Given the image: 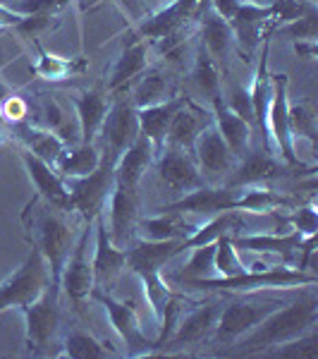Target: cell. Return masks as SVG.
Instances as JSON below:
<instances>
[{"label":"cell","mask_w":318,"mask_h":359,"mask_svg":"<svg viewBox=\"0 0 318 359\" xmlns=\"http://www.w3.org/2000/svg\"><path fill=\"white\" fill-rule=\"evenodd\" d=\"M22 22H25V15L15 13V10H10L5 3H0V29H10V27H20Z\"/></svg>","instance_id":"cell-48"},{"label":"cell","mask_w":318,"mask_h":359,"mask_svg":"<svg viewBox=\"0 0 318 359\" xmlns=\"http://www.w3.org/2000/svg\"><path fill=\"white\" fill-rule=\"evenodd\" d=\"M103 211H108V233L111 240L120 249H127L132 245V237H134V225H137V189L123 187V184L115 182L113 192L108 196V204Z\"/></svg>","instance_id":"cell-15"},{"label":"cell","mask_w":318,"mask_h":359,"mask_svg":"<svg viewBox=\"0 0 318 359\" xmlns=\"http://www.w3.org/2000/svg\"><path fill=\"white\" fill-rule=\"evenodd\" d=\"M213 106V125L218 127L225 144L230 147V151L235 154V158H244L251 149V125L244 123L237 113L228 108V103L223 98L211 103Z\"/></svg>","instance_id":"cell-23"},{"label":"cell","mask_w":318,"mask_h":359,"mask_svg":"<svg viewBox=\"0 0 318 359\" xmlns=\"http://www.w3.org/2000/svg\"><path fill=\"white\" fill-rule=\"evenodd\" d=\"M309 3H316V0H309Z\"/></svg>","instance_id":"cell-51"},{"label":"cell","mask_w":318,"mask_h":359,"mask_svg":"<svg viewBox=\"0 0 318 359\" xmlns=\"http://www.w3.org/2000/svg\"><path fill=\"white\" fill-rule=\"evenodd\" d=\"M280 32L285 34V36H292L294 41H316V36H318V13H316V8L311 5L304 15H299V17H294V20L285 22V25L280 27Z\"/></svg>","instance_id":"cell-42"},{"label":"cell","mask_w":318,"mask_h":359,"mask_svg":"<svg viewBox=\"0 0 318 359\" xmlns=\"http://www.w3.org/2000/svg\"><path fill=\"white\" fill-rule=\"evenodd\" d=\"M27 113H29V106L25 98H20V96H10L8 101L0 106V115H3L5 120H13V123H22V120L27 118Z\"/></svg>","instance_id":"cell-47"},{"label":"cell","mask_w":318,"mask_h":359,"mask_svg":"<svg viewBox=\"0 0 318 359\" xmlns=\"http://www.w3.org/2000/svg\"><path fill=\"white\" fill-rule=\"evenodd\" d=\"M22 221H25L32 247H36L41 252L43 262L48 266L53 285L60 287L62 266H65L69 252L74 247V233L69 228V223L57 213L55 206L43 201L39 194L27 204Z\"/></svg>","instance_id":"cell-2"},{"label":"cell","mask_w":318,"mask_h":359,"mask_svg":"<svg viewBox=\"0 0 318 359\" xmlns=\"http://www.w3.org/2000/svg\"><path fill=\"white\" fill-rule=\"evenodd\" d=\"M155 170H158V180L163 182L165 189H170L172 194H187L194 189L204 187L206 180L196 168L192 154L184 149L175 147H163L155 156Z\"/></svg>","instance_id":"cell-12"},{"label":"cell","mask_w":318,"mask_h":359,"mask_svg":"<svg viewBox=\"0 0 318 359\" xmlns=\"http://www.w3.org/2000/svg\"><path fill=\"white\" fill-rule=\"evenodd\" d=\"M265 137L268 149H275L287 165H297V149L290 127V98H287V74L273 77V96L265 113Z\"/></svg>","instance_id":"cell-8"},{"label":"cell","mask_w":318,"mask_h":359,"mask_svg":"<svg viewBox=\"0 0 318 359\" xmlns=\"http://www.w3.org/2000/svg\"><path fill=\"white\" fill-rule=\"evenodd\" d=\"M84 67V62H74V60H67V57H57V55H48V53H41V57L36 60V65H34V74H39V77L43 79H65L69 74L79 72V69Z\"/></svg>","instance_id":"cell-41"},{"label":"cell","mask_w":318,"mask_h":359,"mask_svg":"<svg viewBox=\"0 0 318 359\" xmlns=\"http://www.w3.org/2000/svg\"><path fill=\"white\" fill-rule=\"evenodd\" d=\"M235 199H237V187H230V184H223V187H204L194 189V192L182 194L177 201L163 206L160 211H172V213H182V216H204L211 218L221 211H230L235 208Z\"/></svg>","instance_id":"cell-16"},{"label":"cell","mask_w":318,"mask_h":359,"mask_svg":"<svg viewBox=\"0 0 318 359\" xmlns=\"http://www.w3.org/2000/svg\"><path fill=\"white\" fill-rule=\"evenodd\" d=\"M69 0H5L10 10L25 15V17H50L57 10H62Z\"/></svg>","instance_id":"cell-44"},{"label":"cell","mask_w":318,"mask_h":359,"mask_svg":"<svg viewBox=\"0 0 318 359\" xmlns=\"http://www.w3.org/2000/svg\"><path fill=\"white\" fill-rule=\"evenodd\" d=\"M294 50H297V55L304 57V60H314L316 57V41H297L294 43Z\"/></svg>","instance_id":"cell-49"},{"label":"cell","mask_w":318,"mask_h":359,"mask_svg":"<svg viewBox=\"0 0 318 359\" xmlns=\"http://www.w3.org/2000/svg\"><path fill=\"white\" fill-rule=\"evenodd\" d=\"M77 108V127H79V142L82 144H96L98 132H101L103 118L108 111V101L101 89H89L84 94L72 98Z\"/></svg>","instance_id":"cell-25"},{"label":"cell","mask_w":318,"mask_h":359,"mask_svg":"<svg viewBox=\"0 0 318 359\" xmlns=\"http://www.w3.org/2000/svg\"><path fill=\"white\" fill-rule=\"evenodd\" d=\"M201 10V0H172L167 8H163L160 13H155L153 17H148L141 27H139L137 36L141 39H155L160 41L163 53H170L177 46V36L184 29L189 20H194V15Z\"/></svg>","instance_id":"cell-11"},{"label":"cell","mask_w":318,"mask_h":359,"mask_svg":"<svg viewBox=\"0 0 318 359\" xmlns=\"http://www.w3.org/2000/svg\"><path fill=\"white\" fill-rule=\"evenodd\" d=\"M280 206H290V199L275 194L273 189L263 187V184H247V187H237L235 211L244 213H270Z\"/></svg>","instance_id":"cell-33"},{"label":"cell","mask_w":318,"mask_h":359,"mask_svg":"<svg viewBox=\"0 0 318 359\" xmlns=\"http://www.w3.org/2000/svg\"><path fill=\"white\" fill-rule=\"evenodd\" d=\"M233 245L237 249H244V252H254V254H292L297 249H302L306 242L297 230L292 233H247V235H237V237H230ZM314 240V237H311Z\"/></svg>","instance_id":"cell-28"},{"label":"cell","mask_w":318,"mask_h":359,"mask_svg":"<svg viewBox=\"0 0 318 359\" xmlns=\"http://www.w3.org/2000/svg\"><path fill=\"white\" fill-rule=\"evenodd\" d=\"M17 137L25 144L27 151H32L34 156H39L46 163H50L55 168L57 161L62 158V154L67 151V144L62 142L60 135H55L48 127H36V125H22L17 123Z\"/></svg>","instance_id":"cell-30"},{"label":"cell","mask_w":318,"mask_h":359,"mask_svg":"<svg viewBox=\"0 0 318 359\" xmlns=\"http://www.w3.org/2000/svg\"><path fill=\"white\" fill-rule=\"evenodd\" d=\"M204 115L206 111H201L199 106H194L192 101H184L180 108L172 115L170 125H167L165 132V147H175V149H184V151L192 154V147L199 137V132L204 130Z\"/></svg>","instance_id":"cell-24"},{"label":"cell","mask_w":318,"mask_h":359,"mask_svg":"<svg viewBox=\"0 0 318 359\" xmlns=\"http://www.w3.org/2000/svg\"><path fill=\"white\" fill-rule=\"evenodd\" d=\"M91 228H94V233H96L94 254H91L94 283H96V285H106V283H111L113 278L127 266V252H125V249H120L111 240L108 223H106V213H103V211L94 218Z\"/></svg>","instance_id":"cell-19"},{"label":"cell","mask_w":318,"mask_h":359,"mask_svg":"<svg viewBox=\"0 0 318 359\" xmlns=\"http://www.w3.org/2000/svg\"><path fill=\"white\" fill-rule=\"evenodd\" d=\"M228 108L233 113L240 115L244 123L251 125V130L256 127V120H254V101H251V91L244 89V86H237L230 94V101H228Z\"/></svg>","instance_id":"cell-45"},{"label":"cell","mask_w":318,"mask_h":359,"mask_svg":"<svg viewBox=\"0 0 318 359\" xmlns=\"http://www.w3.org/2000/svg\"><path fill=\"white\" fill-rule=\"evenodd\" d=\"M98 163H101V151L96 149V144H79L72 151H65L62 158L55 163V170L62 177H82L94 172Z\"/></svg>","instance_id":"cell-35"},{"label":"cell","mask_w":318,"mask_h":359,"mask_svg":"<svg viewBox=\"0 0 318 359\" xmlns=\"http://www.w3.org/2000/svg\"><path fill=\"white\" fill-rule=\"evenodd\" d=\"M192 158L206 182H221V180L225 182L237 165L235 154L230 151V147L225 144V139L221 137L218 127L213 125V120L196 137L192 147Z\"/></svg>","instance_id":"cell-10"},{"label":"cell","mask_w":318,"mask_h":359,"mask_svg":"<svg viewBox=\"0 0 318 359\" xmlns=\"http://www.w3.org/2000/svg\"><path fill=\"white\" fill-rule=\"evenodd\" d=\"M27 318V355H46L60 331V287L50 283L41 297L22 306Z\"/></svg>","instance_id":"cell-7"},{"label":"cell","mask_w":318,"mask_h":359,"mask_svg":"<svg viewBox=\"0 0 318 359\" xmlns=\"http://www.w3.org/2000/svg\"><path fill=\"white\" fill-rule=\"evenodd\" d=\"M247 266L240 257V249L233 245L230 235H223L216 240V273L218 278H233L244 273Z\"/></svg>","instance_id":"cell-40"},{"label":"cell","mask_w":318,"mask_h":359,"mask_svg":"<svg viewBox=\"0 0 318 359\" xmlns=\"http://www.w3.org/2000/svg\"><path fill=\"white\" fill-rule=\"evenodd\" d=\"M50 271L46 266L41 252L32 247L25 264L0 283V314L8 309H22L41 297V292L50 285Z\"/></svg>","instance_id":"cell-5"},{"label":"cell","mask_w":318,"mask_h":359,"mask_svg":"<svg viewBox=\"0 0 318 359\" xmlns=\"http://www.w3.org/2000/svg\"><path fill=\"white\" fill-rule=\"evenodd\" d=\"M22 163H25L29 180L36 187V194L43 201H48L50 206H55L57 211H72V201H69V189L67 182L60 172L55 170L50 163H46L39 156H34L32 151L22 149Z\"/></svg>","instance_id":"cell-17"},{"label":"cell","mask_w":318,"mask_h":359,"mask_svg":"<svg viewBox=\"0 0 318 359\" xmlns=\"http://www.w3.org/2000/svg\"><path fill=\"white\" fill-rule=\"evenodd\" d=\"M184 101H187L184 96H170L163 103H155V106L139 108V111H137V115H139V130H141V135L153 144L155 156H158L160 149L165 147L167 125H170L172 115H175V111L182 106Z\"/></svg>","instance_id":"cell-26"},{"label":"cell","mask_w":318,"mask_h":359,"mask_svg":"<svg viewBox=\"0 0 318 359\" xmlns=\"http://www.w3.org/2000/svg\"><path fill=\"white\" fill-rule=\"evenodd\" d=\"M91 297H94L96 302L106 309V314H108V318H111L115 333H118V338L123 340L127 357L151 355L153 347H158V340H148L146 338V333H144L141 323H139V316H137V311H134V306H132V304L120 302V299H115L113 294L98 292V290L91 292Z\"/></svg>","instance_id":"cell-9"},{"label":"cell","mask_w":318,"mask_h":359,"mask_svg":"<svg viewBox=\"0 0 318 359\" xmlns=\"http://www.w3.org/2000/svg\"><path fill=\"white\" fill-rule=\"evenodd\" d=\"M254 3H261V0H254Z\"/></svg>","instance_id":"cell-50"},{"label":"cell","mask_w":318,"mask_h":359,"mask_svg":"<svg viewBox=\"0 0 318 359\" xmlns=\"http://www.w3.org/2000/svg\"><path fill=\"white\" fill-rule=\"evenodd\" d=\"M115 158L111 151L101 154V163L94 172L82 177H67L69 201H72V211H79L89 223L106 208L108 196L113 192L115 184Z\"/></svg>","instance_id":"cell-4"},{"label":"cell","mask_w":318,"mask_h":359,"mask_svg":"<svg viewBox=\"0 0 318 359\" xmlns=\"http://www.w3.org/2000/svg\"><path fill=\"white\" fill-rule=\"evenodd\" d=\"M285 175V165L280 158H275L268 149H249L244 158L237 161L235 170L225 180L230 187H247V184H265L268 180Z\"/></svg>","instance_id":"cell-21"},{"label":"cell","mask_w":318,"mask_h":359,"mask_svg":"<svg viewBox=\"0 0 318 359\" xmlns=\"http://www.w3.org/2000/svg\"><path fill=\"white\" fill-rule=\"evenodd\" d=\"M206 278H218L216 273V242L211 245L194 247L192 257L182 266V271L175 276L177 283H192V280H206Z\"/></svg>","instance_id":"cell-38"},{"label":"cell","mask_w":318,"mask_h":359,"mask_svg":"<svg viewBox=\"0 0 318 359\" xmlns=\"http://www.w3.org/2000/svg\"><path fill=\"white\" fill-rule=\"evenodd\" d=\"M170 98V84H167V77L160 69H144L141 79L134 84V91H132L130 101L134 103V108H148L155 106V103H163Z\"/></svg>","instance_id":"cell-34"},{"label":"cell","mask_w":318,"mask_h":359,"mask_svg":"<svg viewBox=\"0 0 318 359\" xmlns=\"http://www.w3.org/2000/svg\"><path fill=\"white\" fill-rule=\"evenodd\" d=\"M194 225L187 223V218L182 213L172 211H160L158 216L144 218L139 223V237L151 242H163V240H187L192 235Z\"/></svg>","instance_id":"cell-31"},{"label":"cell","mask_w":318,"mask_h":359,"mask_svg":"<svg viewBox=\"0 0 318 359\" xmlns=\"http://www.w3.org/2000/svg\"><path fill=\"white\" fill-rule=\"evenodd\" d=\"M60 357H72V359H108L115 357L113 350H108V345H103L96 335L86 331H69L62 340Z\"/></svg>","instance_id":"cell-37"},{"label":"cell","mask_w":318,"mask_h":359,"mask_svg":"<svg viewBox=\"0 0 318 359\" xmlns=\"http://www.w3.org/2000/svg\"><path fill=\"white\" fill-rule=\"evenodd\" d=\"M258 357H273V359H316L318 357V333L316 328L294 340H287V343H280L275 347H268L263 350Z\"/></svg>","instance_id":"cell-39"},{"label":"cell","mask_w":318,"mask_h":359,"mask_svg":"<svg viewBox=\"0 0 318 359\" xmlns=\"http://www.w3.org/2000/svg\"><path fill=\"white\" fill-rule=\"evenodd\" d=\"M223 304L221 302H208L196 306L194 311H189L187 316L177 323V331L170 338V345H194L206 340L213 333V326L218 321Z\"/></svg>","instance_id":"cell-27"},{"label":"cell","mask_w":318,"mask_h":359,"mask_svg":"<svg viewBox=\"0 0 318 359\" xmlns=\"http://www.w3.org/2000/svg\"><path fill=\"white\" fill-rule=\"evenodd\" d=\"M89 247H91V223L79 235V240L74 242L72 252H69L60 273V287L65 292V297L72 299V302H82V299L91 297V292H94L96 283H94V269H91Z\"/></svg>","instance_id":"cell-13"},{"label":"cell","mask_w":318,"mask_h":359,"mask_svg":"<svg viewBox=\"0 0 318 359\" xmlns=\"http://www.w3.org/2000/svg\"><path fill=\"white\" fill-rule=\"evenodd\" d=\"M285 304L280 297H265V299H240V302L223 304L218 321L213 326V343L216 345H235L244 333H249L254 326L263 321L268 314Z\"/></svg>","instance_id":"cell-6"},{"label":"cell","mask_w":318,"mask_h":359,"mask_svg":"<svg viewBox=\"0 0 318 359\" xmlns=\"http://www.w3.org/2000/svg\"><path fill=\"white\" fill-rule=\"evenodd\" d=\"M127 252V266L132 269V273L137 278L160 273V269H165L167 262L184 252V240H163V242H151V240H139L134 245L125 249Z\"/></svg>","instance_id":"cell-20"},{"label":"cell","mask_w":318,"mask_h":359,"mask_svg":"<svg viewBox=\"0 0 318 359\" xmlns=\"http://www.w3.org/2000/svg\"><path fill=\"white\" fill-rule=\"evenodd\" d=\"M273 22V5H261L254 0H242L237 5L233 17L228 20L230 29H233L235 41L240 43L242 50L251 53L263 39V29Z\"/></svg>","instance_id":"cell-18"},{"label":"cell","mask_w":318,"mask_h":359,"mask_svg":"<svg viewBox=\"0 0 318 359\" xmlns=\"http://www.w3.org/2000/svg\"><path fill=\"white\" fill-rule=\"evenodd\" d=\"M192 82L196 89L204 94L208 101H218L221 96V72H218V65L204 46L196 48V57H194V67H192Z\"/></svg>","instance_id":"cell-36"},{"label":"cell","mask_w":318,"mask_h":359,"mask_svg":"<svg viewBox=\"0 0 318 359\" xmlns=\"http://www.w3.org/2000/svg\"><path fill=\"white\" fill-rule=\"evenodd\" d=\"M155 161V149L144 135L134 139L132 147H127L123 154L115 158V182L123 187L137 189V184L141 182V177L146 175V170L153 165Z\"/></svg>","instance_id":"cell-22"},{"label":"cell","mask_w":318,"mask_h":359,"mask_svg":"<svg viewBox=\"0 0 318 359\" xmlns=\"http://www.w3.org/2000/svg\"><path fill=\"white\" fill-rule=\"evenodd\" d=\"M148 65V46L146 39L134 36L130 43L123 48V53L115 60V65L111 69V79H108V89L120 91L123 86H127L134 77H141V72Z\"/></svg>","instance_id":"cell-29"},{"label":"cell","mask_w":318,"mask_h":359,"mask_svg":"<svg viewBox=\"0 0 318 359\" xmlns=\"http://www.w3.org/2000/svg\"><path fill=\"white\" fill-rule=\"evenodd\" d=\"M318 321V299L314 292H304L294 302L282 304L273 314H268L258 326H254L249 333H244L233 345V355L237 357H258L263 350L275 347L287 340H294L299 335L316 328Z\"/></svg>","instance_id":"cell-1"},{"label":"cell","mask_w":318,"mask_h":359,"mask_svg":"<svg viewBox=\"0 0 318 359\" xmlns=\"http://www.w3.org/2000/svg\"><path fill=\"white\" fill-rule=\"evenodd\" d=\"M316 273L302 269H285V266H261V269H247L244 273L233 278H206V280L184 283L187 287L206 292H240L254 294L261 290H294V287H314Z\"/></svg>","instance_id":"cell-3"},{"label":"cell","mask_w":318,"mask_h":359,"mask_svg":"<svg viewBox=\"0 0 318 359\" xmlns=\"http://www.w3.org/2000/svg\"><path fill=\"white\" fill-rule=\"evenodd\" d=\"M290 127L294 142L299 137L309 139L311 144L316 142V115L306 103H290Z\"/></svg>","instance_id":"cell-43"},{"label":"cell","mask_w":318,"mask_h":359,"mask_svg":"<svg viewBox=\"0 0 318 359\" xmlns=\"http://www.w3.org/2000/svg\"><path fill=\"white\" fill-rule=\"evenodd\" d=\"M290 223L294 225V230H297V233L302 235L304 240H311V237H316L318 218H316V211L311 206L294 211V216H290Z\"/></svg>","instance_id":"cell-46"},{"label":"cell","mask_w":318,"mask_h":359,"mask_svg":"<svg viewBox=\"0 0 318 359\" xmlns=\"http://www.w3.org/2000/svg\"><path fill=\"white\" fill-rule=\"evenodd\" d=\"M139 135H141V130H139V115L134 103L130 98H115L111 106H108L101 132H98L106 151L120 156L127 147L134 144V139Z\"/></svg>","instance_id":"cell-14"},{"label":"cell","mask_w":318,"mask_h":359,"mask_svg":"<svg viewBox=\"0 0 318 359\" xmlns=\"http://www.w3.org/2000/svg\"><path fill=\"white\" fill-rule=\"evenodd\" d=\"M201 46L208 50V55L216 60V65L228 57L230 48L235 43V36H233V29H230L228 22L223 20L221 15H216L211 8L204 10V20H201Z\"/></svg>","instance_id":"cell-32"}]
</instances>
